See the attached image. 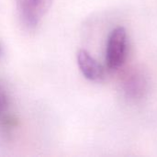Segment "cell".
I'll list each match as a JSON object with an SVG mask.
<instances>
[{
  "instance_id": "cell-5",
  "label": "cell",
  "mask_w": 157,
  "mask_h": 157,
  "mask_svg": "<svg viewBox=\"0 0 157 157\" xmlns=\"http://www.w3.org/2000/svg\"><path fill=\"white\" fill-rule=\"evenodd\" d=\"M2 54V47H1V45H0V55Z\"/></svg>"
},
{
  "instance_id": "cell-1",
  "label": "cell",
  "mask_w": 157,
  "mask_h": 157,
  "mask_svg": "<svg viewBox=\"0 0 157 157\" xmlns=\"http://www.w3.org/2000/svg\"><path fill=\"white\" fill-rule=\"evenodd\" d=\"M52 0H16L19 24L27 31L35 30L49 11Z\"/></svg>"
},
{
  "instance_id": "cell-4",
  "label": "cell",
  "mask_w": 157,
  "mask_h": 157,
  "mask_svg": "<svg viewBox=\"0 0 157 157\" xmlns=\"http://www.w3.org/2000/svg\"><path fill=\"white\" fill-rule=\"evenodd\" d=\"M16 119L10 112L9 97L3 86H0V125L5 129H11L16 125Z\"/></svg>"
},
{
  "instance_id": "cell-3",
  "label": "cell",
  "mask_w": 157,
  "mask_h": 157,
  "mask_svg": "<svg viewBox=\"0 0 157 157\" xmlns=\"http://www.w3.org/2000/svg\"><path fill=\"white\" fill-rule=\"evenodd\" d=\"M77 65L82 75L90 81H99L104 76L103 67L90 55V53L80 49L76 53Z\"/></svg>"
},
{
  "instance_id": "cell-2",
  "label": "cell",
  "mask_w": 157,
  "mask_h": 157,
  "mask_svg": "<svg viewBox=\"0 0 157 157\" xmlns=\"http://www.w3.org/2000/svg\"><path fill=\"white\" fill-rule=\"evenodd\" d=\"M128 49L127 31L123 27L114 29L109 35L106 47V63L109 70H117L125 62Z\"/></svg>"
}]
</instances>
